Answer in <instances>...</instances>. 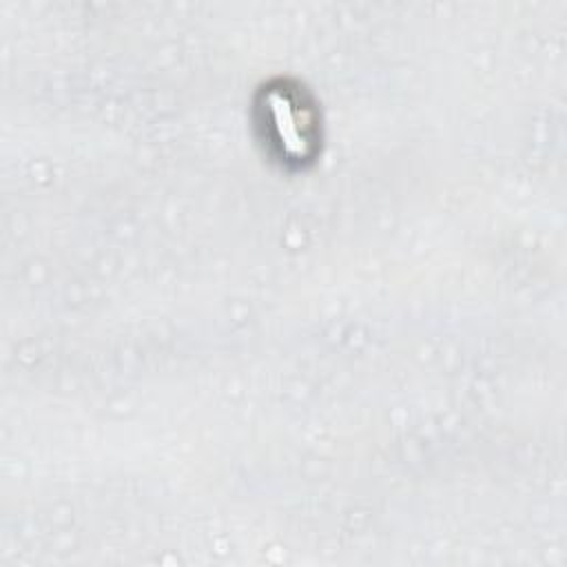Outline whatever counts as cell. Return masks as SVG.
<instances>
[{
    "label": "cell",
    "mask_w": 567,
    "mask_h": 567,
    "mask_svg": "<svg viewBox=\"0 0 567 567\" xmlns=\"http://www.w3.org/2000/svg\"><path fill=\"white\" fill-rule=\"evenodd\" d=\"M261 120L270 144L286 162H306L315 151V113L299 93L286 86L264 93Z\"/></svg>",
    "instance_id": "6da1fadb"
}]
</instances>
